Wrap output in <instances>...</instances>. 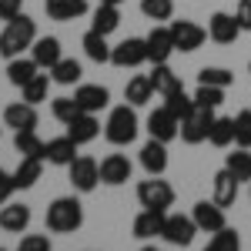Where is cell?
Segmentation results:
<instances>
[{
	"label": "cell",
	"mask_w": 251,
	"mask_h": 251,
	"mask_svg": "<svg viewBox=\"0 0 251 251\" xmlns=\"http://www.w3.org/2000/svg\"><path fill=\"white\" fill-rule=\"evenodd\" d=\"M37 40V20L20 14V17L7 20V27L0 30V57L3 60H14L24 57V50H30Z\"/></svg>",
	"instance_id": "obj_1"
},
{
	"label": "cell",
	"mask_w": 251,
	"mask_h": 251,
	"mask_svg": "<svg viewBox=\"0 0 251 251\" xmlns=\"http://www.w3.org/2000/svg\"><path fill=\"white\" fill-rule=\"evenodd\" d=\"M137 131H141V124H137V114H134L131 104H117V107H111L107 124H104V137H107L114 148H127V144L137 137Z\"/></svg>",
	"instance_id": "obj_2"
},
{
	"label": "cell",
	"mask_w": 251,
	"mask_h": 251,
	"mask_svg": "<svg viewBox=\"0 0 251 251\" xmlns=\"http://www.w3.org/2000/svg\"><path fill=\"white\" fill-rule=\"evenodd\" d=\"M84 225V208L77 198H54L47 208V228L54 234H74Z\"/></svg>",
	"instance_id": "obj_3"
},
{
	"label": "cell",
	"mask_w": 251,
	"mask_h": 251,
	"mask_svg": "<svg viewBox=\"0 0 251 251\" xmlns=\"http://www.w3.org/2000/svg\"><path fill=\"white\" fill-rule=\"evenodd\" d=\"M137 201H141V208L168 211V208L174 204V188L168 184V181H161V177H151V174H148V181L137 184Z\"/></svg>",
	"instance_id": "obj_4"
},
{
	"label": "cell",
	"mask_w": 251,
	"mask_h": 251,
	"mask_svg": "<svg viewBox=\"0 0 251 251\" xmlns=\"http://www.w3.org/2000/svg\"><path fill=\"white\" fill-rule=\"evenodd\" d=\"M67 174H71L74 191H80V194H91L97 184H100V164L87 154L74 157V164H67Z\"/></svg>",
	"instance_id": "obj_5"
},
{
	"label": "cell",
	"mask_w": 251,
	"mask_h": 251,
	"mask_svg": "<svg viewBox=\"0 0 251 251\" xmlns=\"http://www.w3.org/2000/svg\"><path fill=\"white\" fill-rule=\"evenodd\" d=\"M168 30H171L174 50H181V54H191V50H198L208 40V30L201 24H194V20H171Z\"/></svg>",
	"instance_id": "obj_6"
},
{
	"label": "cell",
	"mask_w": 251,
	"mask_h": 251,
	"mask_svg": "<svg viewBox=\"0 0 251 251\" xmlns=\"http://www.w3.org/2000/svg\"><path fill=\"white\" fill-rule=\"evenodd\" d=\"M211 124H214V111L194 104V111L181 121V141H184V144H201V141H208Z\"/></svg>",
	"instance_id": "obj_7"
},
{
	"label": "cell",
	"mask_w": 251,
	"mask_h": 251,
	"mask_svg": "<svg viewBox=\"0 0 251 251\" xmlns=\"http://www.w3.org/2000/svg\"><path fill=\"white\" fill-rule=\"evenodd\" d=\"M111 64L114 67H141L148 64V40L144 37H127L111 47Z\"/></svg>",
	"instance_id": "obj_8"
},
{
	"label": "cell",
	"mask_w": 251,
	"mask_h": 251,
	"mask_svg": "<svg viewBox=\"0 0 251 251\" xmlns=\"http://www.w3.org/2000/svg\"><path fill=\"white\" fill-rule=\"evenodd\" d=\"M194 234H198V225H194L191 214H168L161 238H164L168 245H174V248H188L194 241Z\"/></svg>",
	"instance_id": "obj_9"
},
{
	"label": "cell",
	"mask_w": 251,
	"mask_h": 251,
	"mask_svg": "<svg viewBox=\"0 0 251 251\" xmlns=\"http://www.w3.org/2000/svg\"><path fill=\"white\" fill-rule=\"evenodd\" d=\"M148 134L154 137V141H174V137H181V121L168 111V107H154L151 114H148Z\"/></svg>",
	"instance_id": "obj_10"
},
{
	"label": "cell",
	"mask_w": 251,
	"mask_h": 251,
	"mask_svg": "<svg viewBox=\"0 0 251 251\" xmlns=\"http://www.w3.org/2000/svg\"><path fill=\"white\" fill-rule=\"evenodd\" d=\"M191 218L194 225H198V231H221V228H228V218H225V208L221 204H214V201H198L191 208Z\"/></svg>",
	"instance_id": "obj_11"
},
{
	"label": "cell",
	"mask_w": 251,
	"mask_h": 251,
	"mask_svg": "<svg viewBox=\"0 0 251 251\" xmlns=\"http://www.w3.org/2000/svg\"><path fill=\"white\" fill-rule=\"evenodd\" d=\"M131 174H134V164L127 161V154H107L100 161V184H127L131 181Z\"/></svg>",
	"instance_id": "obj_12"
},
{
	"label": "cell",
	"mask_w": 251,
	"mask_h": 251,
	"mask_svg": "<svg viewBox=\"0 0 251 251\" xmlns=\"http://www.w3.org/2000/svg\"><path fill=\"white\" fill-rule=\"evenodd\" d=\"M37 104H27V100H17V104H7L3 107V124L14 127V131H37Z\"/></svg>",
	"instance_id": "obj_13"
},
{
	"label": "cell",
	"mask_w": 251,
	"mask_h": 251,
	"mask_svg": "<svg viewBox=\"0 0 251 251\" xmlns=\"http://www.w3.org/2000/svg\"><path fill=\"white\" fill-rule=\"evenodd\" d=\"M77 141H71V137H50L47 144H44V161L47 164H57V168H67V164H74V157H77Z\"/></svg>",
	"instance_id": "obj_14"
},
{
	"label": "cell",
	"mask_w": 251,
	"mask_h": 251,
	"mask_svg": "<svg viewBox=\"0 0 251 251\" xmlns=\"http://www.w3.org/2000/svg\"><path fill=\"white\" fill-rule=\"evenodd\" d=\"M74 100H77L80 111L97 114V111H104V107L111 104V91H107V87H100V84H80L77 91H74Z\"/></svg>",
	"instance_id": "obj_15"
},
{
	"label": "cell",
	"mask_w": 251,
	"mask_h": 251,
	"mask_svg": "<svg viewBox=\"0 0 251 251\" xmlns=\"http://www.w3.org/2000/svg\"><path fill=\"white\" fill-rule=\"evenodd\" d=\"M211 201H214V204H221L225 211L238 201V177H234L228 168H221V171L214 174V181H211Z\"/></svg>",
	"instance_id": "obj_16"
},
{
	"label": "cell",
	"mask_w": 251,
	"mask_h": 251,
	"mask_svg": "<svg viewBox=\"0 0 251 251\" xmlns=\"http://www.w3.org/2000/svg\"><path fill=\"white\" fill-rule=\"evenodd\" d=\"M0 228L10 231V234H24L30 228V208L20 204V201H7L0 208Z\"/></svg>",
	"instance_id": "obj_17"
},
{
	"label": "cell",
	"mask_w": 251,
	"mask_h": 251,
	"mask_svg": "<svg viewBox=\"0 0 251 251\" xmlns=\"http://www.w3.org/2000/svg\"><path fill=\"white\" fill-rule=\"evenodd\" d=\"M141 168L151 174V177H161V174L168 171V144L151 137V141L141 148Z\"/></svg>",
	"instance_id": "obj_18"
},
{
	"label": "cell",
	"mask_w": 251,
	"mask_h": 251,
	"mask_svg": "<svg viewBox=\"0 0 251 251\" xmlns=\"http://www.w3.org/2000/svg\"><path fill=\"white\" fill-rule=\"evenodd\" d=\"M238 34H241V27H238L234 14H225V10L211 14V20H208V37H211L214 44H234Z\"/></svg>",
	"instance_id": "obj_19"
},
{
	"label": "cell",
	"mask_w": 251,
	"mask_h": 251,
	"mask_svg": "<svg viewBox=\"0 0 251 251\" xmlns=\"http://www.w3.org/2000/svg\"><path fill=\"white\" fill-rule=\"evenodd\" d=\"M144 40H148V60H151V64H168V60H171L174 40H171V30H168V27H154Z\"/></svg>",
	"instance_id": "obj_20"
},
{
	"label": "cell",
	"mask_w": 251,
	"mask_h": 251,
	"mask_svg": "<svg viewBox=\"0 0 251 251\" xmlns=\"http://www.w3.org/2000/svg\"><path fill=\"white\" fill-rule=\"evenodd\" d=\"M164 221H168V211L144 208V211L134 218V238H141V241H148V238H161V231H164Z\"/></svg>",
	"instance_id": "obj_21"
},
{
	"label": "cell",
	"mask_w": 251,
	"mask_h": 251,
	"mask_svg": "<svg viewBox=\"0 0 251 251\" xmlns=\"http://www.w3.org/2000/svg\"><path fill=\"white\" fill-rule=\"evenodd\" d=\"M97 134H100V121H97V114H87V111H80V114L67 124V137L77 141V144H87V141H94Z\"/></svg>",
	"instance_id": "obj_22"
},
{
	"label": "cell",
	"mask_w": 251,
	"mask_h": 251,
	"mask_svg": "<svg viewBox=\"0 0 251 251\" xmlns=\"http://www.w3.org/2000/svg\"><path fill=\"white\" fill-rule=\"evenodd\" d=\"M44 10L50 20H77L87 14V0H44Z\"/></svg>",
	"instance_id": "obj_23"
},
{
	"label": "cell",
	"mask_w": 251,
	"mask_h": 251,
	"mask_svg": "<svg viewBox=\"0 0 251 251\" xmlns=\"http://www.w3.org/2000/svg\"><path fill=\"white\" fill-rule=\"evenodd\" d=\"M30 57L37 60V67L50 71V67L64 57V54H60V40L57 37H37V40H34V47H30Z\"/></svg>",
	"instance_id": "obj_24"
},
{
	"label": "cell",
	"mask_w": 251,
	"mask_h": 251,
	"mask_svg": "<svg viewBox=\"0 0 251 251\" xmlns=\"http://www.w3.org/2000/svg\"><path fill=\"white\" fill-rule=\"evenodd\" d=\"M154 97V84H151V74H137V77L127 80V87H124V100L131 104V107H144L148 100Z\"/></svg>",
	"instance_id": "obj_25"
},
{
	"label": "cell",
	"mask_w": 251,
	"mask_h": 251,
	"mask_svg": "<svg viewBox=\"0 0 251 251\" xmlns=\"http://www.w3.org/2000/svg\"><path fill=\"white\" fill-rule=\"evenodd\" d=\"M37 74H40V67H37V60H34V57H14V60H7V80H10L14 87L30 84Z\"/></svg>",
	"instance_id": "obj_26"
},
{
	"label": "cell",
	"mask_w": 251,
	"mask_h": 251,
	"mask_svg": "<svg viewBox=\"0 0 251 251\" xmlns=\"http://www.w3.org/2000/svg\"><path fill=\"white\" fill-rule=\"evenodd\" d=\"M40 174H44V161H40V157H20L17 171H14V184H17V191L34 188V184L40 181Z\"/></svg>",
	"instance_id": "obj_27"
},
{
	"label": "cell",
	"mask_w": 251,
	"mask_h": 251,
	"mask_svg": "<svg viewBox=\"0 0 251 251\" xmlns=\"http://www.w3.org/2000/svg\"><path fill=\"white\" fill-rule=\"evenodd\" d=\"M151 84H154V94H161V97H171L174 91H181V87H184L181 77L174 74L168 64H154V71H151Z\"/></svg>",
	"instance_id": "obj_28"
},
{
	"label": "cell",
	"mask_w": 251,
	"mask_h": 251,
	"mask_svg": "<svg viewBox=\"0 0 251 251\" xmlns=\"http://www.w3.org/2000/svg\"><path fill=\"white\" fill-rule=\"evenodd\" d=\"M117 27H121V10L117 7H111V3H97L94 17H91V30H97V34H114Z\"/></svg>",
	"instance_id": "obj_29"
},
{
	"label": "cell",
	"mask_w": 251,
	"mask_h": 251,
	"mask_svg": "<svg viewBox=\"0 0 251 251\" xmlns=\"http://www.w3.org/2000/svg\"><path fill=\"white\" fill-rule=\"evenodd\" d=\"M80 47H84V54L94 60V64H111V47H107V37H104V34L87 30L84 40H80Z\"/></svg>",
	"instance_id": "obj_30"
},
{
	"label": "cell",
	"mask_w": 251,
	"mask_h": 251,
	"mask_svg": "<svg viewBox=\"0 0 251 251\" xmlns=\"http://www.w3.org/2000/svg\"><path fill=\"white\" fill-rule=\"evenodd\" d=\"M80 74H84V71H80V64H77L74 57H60L57 64L50 67V80H54V84H60V87H71V84H77Z\"/></svg>",
	"instance_id": "obj_31"
},
{
	"label": "cell",
	"mask_w": 251,
	"mask_h": 251,
	"mask_svg": "<svg viewBox=\"0 0 251 251\" xmlns=\"http://www.w3.org/2000/svg\"><path fill=\"white\" fill-rule=\"evenodd\" d=\"M44 144L47 141H40L37 131H14V148L20 157H40L44 161Z\"/></svg>",
	"instance_id": "obj_32"
},
{
	"label": "cell",
	"mask_w": 251,
	"mask_h": 251,
	"mask_svg": "<svg viewBox=\"0 0 251 251\" xmlns=\"http://www.w3.org/2000/svg\"><path fill=\"white\" fill-rule=\"evenodd\" d=\"M225 168L238 177V184H241V181L251 184V148H238L234 154H228L225 157Z\"/></svg>",
	"instance_id": "obj_33"
},
{
	"label": "cell",
	"mask_w": 251,
	"mask_h": 251,
	"mask_svg": "<svg viewBox=\"0 0 251 251\" xmlns=\"http://www.w3.org/2000/svg\"><path fill=\"white\" fill-rule=\"evenodd\" d=\"M208 141H211L214 148H231L234 144V117H214Z\"/></svg>",
	"instance_id": "obj_34"
},
{
	"label": "cell",
	"mask_w": 251,
	"mask_h": 251,
	"mask_svg": "<svg viewBox=\"0 0 251 251\" xmlns=\"http://www.w3.org/2000/svg\"><path fill=\"white\" fill-rule=\"evenodd\" d=\"M50 84H54V80L47 77V74H37L30 84H24V87H20V94H24L27 104H44L47 94H50Z\"/></svg>",
	"instance_id": "obj_35"
},
{
	"label": "cell",
	"mask_w": 251,
	"mask_h": 251,
	"mask_svg": "<svg viewBox=\"0 0 251 251\" xmlns=\"http://www.w3.org/2000/svg\"><path fill=\"white\" fill-rule=\"evenodd\" d=\"M204 251H241V238L234 228H221L211 234V241L204 245Z\"/></svg>",
	"instance_id": "obj_36"
},
{
	"label": "cell",
	"mask_w": 251,
	"mask_h": 251,
	"mask_svg": "<svg viewBox=\"0 0 251 251\" xmlns=\"http://www.w3.org/2000/svg\"><path fill=\"white\" fill-rule=\"evenodd\" d=\"M225 100V87H208V84H198L194 91V104L198 107H208V111H218Z\"/></svg>",
	"instance_id": "obj_37"
},
{
	"label": "cell",
	"mask_w": 251,
	"mask_h": 251,
	"mask_svg": "<svg viewBox=\"0 0 251 251\" xmlns=\"http://www.w3.org/2000/svg\"><path fill=\"white\" fill-rule=\"evenodd\" d=\"M164 107H168L177 121H184V117L194 111V97H188V94H184V87H181V91H174L171 97H164Z\"/></svg>",
	"instance_id": "obj_38"
},
{
	"label": "cell",
	"mask_w": 251,
	"mask_h": 251,
	"mask_svg": "<svg viewBox=\"0 0 251 251\" xmlns=\"http://www.w3.org/2000/svg\"><path fill=\"white\" fill-rule=\"evenodd\" d=\"M50 114L57 117L60 124H71V121L80 114V107H77L74 97H54V100H50Z\"/></svg>",
	"instance_id": "obj_39"
},
{
	"label": "cell",
	"mask_w": 251,
	"mask_h": 251,
	"mask_svg": "<svg viewBox=\"0 0 251 251\" xmlns=\"http://www.w3.org/2000/svg\"><path fill=\"white\" fill-rule=\"evenodd\" d=\"M141 14L148 20H171L174 0H141Z\"/></svg>",
	"instance_id": "obj_40"
},
{
	"label": "cell",
	"mask_w": 251,
	"mask_h": 251,
	"mask_svg": "<svg viewBox=\"0 0 251 251\" xmlns=\"http://www.w3.org/2000/svg\"><path fill=\"white\" fill-rule=\"evenodd\" d=\"M231 80L234 74L225 67H201V74H198V84H208V87H228Z\"/></svg>",
	"instance_id": "obj_41"
},
{
	"label": "cell",
	"mask_w": 251,
	"mask_h": 251,
	"mask_svg": "<svg viewBox=\"0 0 251 251\" xmlns=\"http://www.w3.org/2000/svg\"><path fill=\"white\" fill-rule=\"evenodd\" d=\"M234 144L238 148H251V111H238L234 114Z\"/></svg>",
	"instance_id": "obj_42"
},
{
	"label": "cell",
	"mask_w": 251,
	"mask_h": 251,
	"mask_svg": "<svg viewBox=\"0 0 251 251\" xmlns=\"http://www.w3.org/2000/svg\"><path fill=\"white\" fill-rule=\"evenodd\" d=\"M17 251H50V238L47 234H24Z\"/></svg>",
	"instance_id": "obj_43"
},
{
	"label": "cell",
	"mask_w": 251,
	"mask_h": 251,
	"mask_svg": "<svg viewBox=\"0 0 251 251\" xmlns=\"http://www.w3.org/2000/svg\"><path fill=\"white\" fill-rule=\"evenodd\" d=\"M14 191H17V184H14V174L0 168V208H3V204L14 198Z\"/></svg>",
	"instance_id": "obj_44"
},
{
	"label": "cell",
	"mask_w": 251,
	"mask_h": 251,
	"mask_svg": "<svg viewBox=\"0 0 251 251\" xmlns=\"http://www.w3.org/2000/svg\"><path fill=\"white\" fill-rule=\"evenodd\" d=\"M234 20H238L241 30H251V0H238V7H234Z\"/></svg>",
	"instance_id": "obj_45"
},
{
	"label": "cell",
	"mask_w": 251,
	"mask_h": 251,
	"mask_svg": "<svg viewBox=\"0 0 251 251\" xmlns=\"http://www.w3.org/2000/svg\"><path fill=\"white\" fill-rule=\"evenodd\" d=\"M24 14V0H0V20H14Z\"/></svg>",
	"instance_id": "obj_46"
},
{
	"label": "cell",
	"mask_w": 251,
	"mask_h": 251,
	"mask_svg": "<svg viewBox=\"0 0 251 251\" xmlns=\"http://www.w3.org/2000/svg\"><path fill=\"white\" fill-rule=\"evenodd\" d=\"M97 3H111V7H121L124 0H97Z\"/></svg>",
	"instance_id": "obj_47"
},
{
	"label": "cell",
	"mask_w": 251,
	"mask_h": 251,
	"mask_svg": "<svg viewBox=\"0 0 251 251\" xmlns=\"http://www.w3.org/2000/svg\"><path fill=\"white\" fill-rule=\"evenodd\" d=\"M141 251H157V248H154V245H148V248H141Z\"/></svg>",
	"instance_id": "obj_48"
},
{
	"label": "cell",
	"mask_w": 251,
	"mask_h": 251,
	"mask_svg": "<svg viewBox=\"0 0 251 251\" xmlns=\"http://www.w3.org/2000/svg\"><path fill=\"white\" fill-rule=\"evenodd\" d=\"M248 71H251V60H248Z\"/></svg>",
	"instance_id": "obj_49"
},
{
	"label": "cell",
	"mask_w": 251,
	"mask_h": 251,
	"mask_svg": "<svg viewBox=\"0 0 251 251\" xmlns=\"http://www.w3.org/2000/svg\"><path fill=\"white\" fill-rule=\"evenodd\" d=\"M0 251H7V248H0Z\"/></svg>",
	"instance_id": "obj_50"
},
{
	"label": "cell",
	"mask_w": 251,
	"mask_h": 251,
	"mask_svg": "<svg viewBox=\"0 0 251 251\" xmlns=\"http://www.w3.org/2000/svg\"><path fill=\"white\" fill-rule=\"evenodd\" d=\"M248 194H251V188H248Z\"/></svg>",
	"instance_id": "obj_51"
}]
</instances>
